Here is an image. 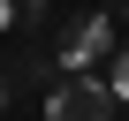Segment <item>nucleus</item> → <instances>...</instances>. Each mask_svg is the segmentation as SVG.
Segmentation results:
<instances>
[{"label": "nucleus", "mask_w": 129, "mask_h": 121, "mask_svg": "<svg viewBox=\"0 0 129 121\" xmlns=\"http://www.w3.org/2000/svg\"><path fill=\"white\" fill-rule=\"evenodd\" d=\"M46 121H114V83L106 76H61L46 91Z\"/></svg>", "instance_id": "f257e3e1"}, {"label": "nucleus", "mask_w": 129, "mask_h": 121, "mask_svg": "<svg viewBox=\"0 0 129 121\" xmlns=\"http://www.w3.org/2000/svg\"><path fill=\"white\" fill-rule=\"evenodd\" d=\"M106 45H114V23H106V8H91V15H76L69 30H61V68H91V60H106Z\"/></svg>", "instance_id": "f03ea898"}, {"label": "nucleus", "mask_w": 129, "mask_h": 121, "mask_svg": "<svg viewBox=\"0 0 129 121\" xmlns=\"http://www.w3.org/2000/svg\"><path fill=\"white\" fill-rule=\"evenodd\" d=\"M106 83H114V98H129V53H114V60H106Z\"/></svg>", "instance_id": "7ed1b4c3"}, {"label": "nucleus", "mask_w": 129, "mask_h": 121, "mask_svg": "<svg viewBox=\"0 0 129 121\" xmlns=\"http://www.w3.org/2000/svg\"><path fill=\"white\" fill-rule=\"evenodd\" d=\"M15 15H23V8H15V0H0V30H15Z\"/></svg>", "instance_id": "20e7f679"}, {"label": "nucleus", "mask_w": 129, "mask_h": 121, "mask_svg": "<svg viewBox=\"0 0 129 121\" xmlns=\"http://www.w3.org/2000/svg\"><path fill=\"white\" fill-rule=\"evenodd\" d=\"M8 91H15V83H8V76H0V106H8Z\"/></svg>", "instance_id": "39448f33"}, {"label": "nucleus", "mask_w": 129, "mask_h": 121, "mask_svg": "<svg viewBox=\"0 0 129 121\" xmlns=\"http://www.w3.org/2000/svg\"><path fill=\"white\" fill-rule=\"evenodd\" d=\"M106 8H121V15H129V0H106Z\"/></svg>", "instance_id": "423d86ee"}]
</instances>
